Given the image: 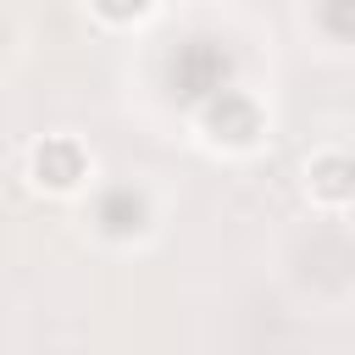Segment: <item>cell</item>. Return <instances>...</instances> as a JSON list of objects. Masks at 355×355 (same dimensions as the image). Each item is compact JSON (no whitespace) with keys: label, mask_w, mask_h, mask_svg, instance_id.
<instances>
[{"label":"cell","mask_w":355,"mask_h":355,"mask_svg":"<svg viewBox=\"0 0 355 355\" xmlns=\"http://www.w3.org/2000/svg\"><path fill=\"white\" fill-rule=\"evenodd\" d=\"M89 150L78 144V139H67V133H50V139H39L33 150H28V178H33V189H44V194H72L83 178H89Z\"/></svg>","instance_id":"1"},{"label":"cell","mask_w":355,"mask_h":355,"mask_svg":"<svg viewBox=\"0 0 355 355\" xmlns=\"http://www.w3.org/2000/svg\"><path fill=\"white\" fill-rule=\"evenodd\" d=\"M305 194H311L316 205H327V211L349 205V200H355V155H344V150H316V155L305 161Z\"/></svg>","instance_id":"2"},{"label":"cell","mask_w":355,"mask_h":355,"mask_svg":"<svg viewBox=\"0 0 355 355\" xmlns=\"http://www.w3.org/2000/svg\"><path fill=\"white\" fill-rule=\"evenodd\" d=\"M94 11H100L105 22H133V17L150 11V0H94Z\"/></svg>","instance_id":"3"}]
</instances>
